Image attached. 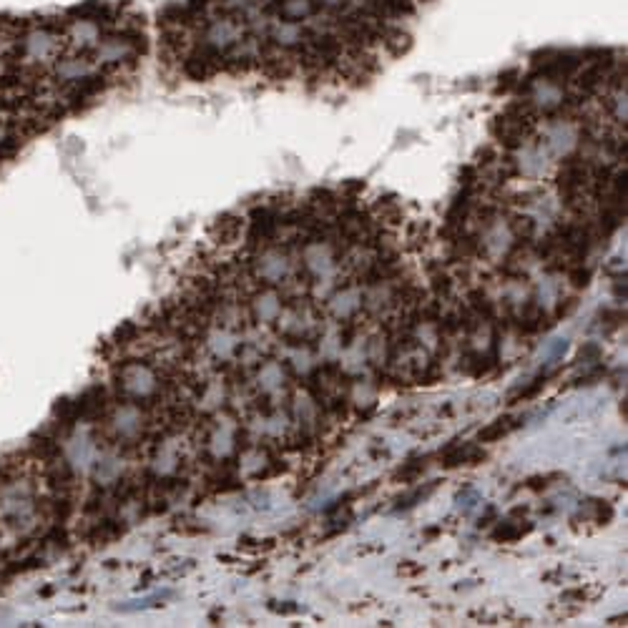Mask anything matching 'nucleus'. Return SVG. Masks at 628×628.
Instances as JSON below:
<instances>
[{
	"label": "nucleus",
	"instance_id": "nucleus-1",
	"mask_svg": "<svg viewBox=\"0 0 628 628\" xmlns=\"http://www.w3.org/2000/svg\"><path fill=\"white\" fill-rule=\"evenodd\" d=\"M425 0H187L161 21L187 76L259 73L307 88H359L408 53Z\"/></svg>",
	"mask_w": 628,
	"mask_h": 628
},
{
	"label": "nucleus",
	"instance_id": "nucleus-2",
	"mask_svg": "<svg viewBox=\"0 0 628 628\" xmlns=\"http://www.w3.org/2000/svg\"><path fill=\"white\" fill-rule=\"evenodd\" d=\"M442 468H460V465H480L483 460H488V453H485L480 445H473V442H450L448 448L440 453Z\"/></svg>",
	"mask_w": 628,
	"mask_h": 628
},
{
	"label": "nucleus",
	"instance_id": "nucleus-3",
	"mask_svg": "<svg viewBox=\"0 0 628 628\" xmlns=\"http://www.w3.org/2000/svg\"><path fill=\"white\" fill-rule=\"evenodd\" d=\"M531 531H533V523L520 525V523H515V520H505V523H497V528L491 533V538L495 540V543H513V540L525 538Z\"/></svg>",
	"mask_w": 628,
	"mask_h": 628
},
{
	"label": "nucleus",
	"instance_id": "nucleus-4",
	"mask_svg": "<svg viewBox=\"0 0 628 628\" xmlns=\"http://www.w3.org/2000/svg\"><path fill=\"white\" fill-rule=\"evenodd\" d=\"M518 425L520 422H515L513 417H497L495 422H491L488 428H483L480 432H477V440L480 442H495V440H500V437L511 435Z\"/></svg>",
	"mask_w": 628,
	"mask_h": 628
},
{
	"label": "nucleus",
	"instance_id": "nucleus-5",
	"mask_svg": "<svg viewBox=\"0 0 628 628\" xmlns=\"http://www.w3.org/2000/svg\"><path fill=\"white\" fill-rule=\"evenodd\" d=\"M425 468H428V457H417V460H410V463L402 465V468L394 473V477H397V480H415L417 475L425 473Z\"/></svg>",
	"mask_w": 628,
	"mask_h": 628
},
{
	"label": "nucleus",
	"instance_id": "nucleus-6",
	"mask_svg": "<svg viewBox=\"0 0 628 628\" xmlns=\"http://www.w3.org/2000/svg\"><path fill=\"white\" fill-rule=\"evenodd\" d=\"M546 382H548V374H540V377H535V380L525 387V390H520L518 397H513V402H515V400H531V397H535V394H538L540 390L546 387Z\"/></svg>",
	"mask_w": 628,
	"mask_h": 628
},
{
	"label": "nucleus",
	"instance_id": "nucleus-7",
	"mask_svg": "<svg viewBox=\"0 0 628 628\" xmlns=\"http://www.w3.org/2000/svg\"><path fill=\"white\" fill-rule=\"evenodd\" d=\"M601 354H603L601 345H596V342H586V345L580 347L578 359L580 362H601Z\"/></svg>",
	"mask_w": 628,
	"mask_h": 628
},
{
	"label": "nucleus",
	"instance_id": "nucleus-8",
	"mask_svg": "<svg viewBox=\"0 0 628 628\" xmlns=\"http://www.w3.org/2000/svg\"><path fill=\"white\" fill-rule=\"evenodd\" d=\"M578 307V299L575 297H566V299H560V304H558V310H555V317H568L571 312Z\"/></svg>",
	"mask_w": 628,
	"mask_h": 628
},
{
	"label": "nucleus",
	"instance_id": "nucleus-9",
	"mask_svg": "<svg viewBox=\"0 0 628 628\" xmlns=\"http://www.w3.org/2000/svg\"><path fill=\"white\" fill-rule=\"evenodd\" d=\"M422 571V566H400V573H405V575H415V573H420Z\"/></svg>",
	"mask_w": 628,
	"mask_h": 628
},
{
	"label": "nucleus",
	"instance_id": "nucleus-10",
	"mask_svg": "<svg viewBox=\"0 0 628 628\" xmlns=\"http://www.w3.org/2000/svg\"><path fill=\"white\" fill-rule=\"evenodd\" d=\"M3 138H6V131H3V129H0V144H3Z\"/></svg>",
	"mask_w": 628,
	"mask_h": 628
}]
</instances>
